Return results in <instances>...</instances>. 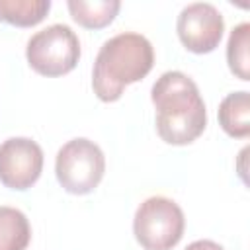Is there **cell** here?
<instances>
[{
  "label": "cell",
  "mask_w": 250,
  "mask_h": 250,
  "mask_svg": "<svg viewBox=\"0 0 250 250\" xmlns=\"http://www.w3.org/2000/svg\"><path fill=\"white\" fill-rule=\"evenodd\" d=\"M66 8L70 12V18L78 25L86 29H102L115 20V16L121 10V2L119 0H94V2L68 0Z\"/></svg>",
  "instance_id": "obj_9"
},
{
  "label": "cell",
  "mask_w": 250,
  "mask_h": 250,
  "mask_svg": "<svg viewBox=\"0 0 250 250\" xmlns=\"http://www.w3.org/2000/svg\"><path fill=\"white\" fill-rule=\"evenodd\" d=\"M221 129L232 139H246L250 135V94L236 90L227 94L217 109Z\"/></svg>",
  "instance_id": "obj_8"
},
{
  "label": "cell",
  "mask_w": 250,
  "mask_h": 250,
  "mask_svg": "<svg viewBox=\"0 0 250 250\" xmlns=\"http://www.w3.org/2000/svg\"><path fill=\"white\" fill-rule=\"evenodd\" d=\"M105 172V156L102 148L86 139L76 137L64 143L55 158V176L61 188L72 195L92 193Z\"/></svg>",
  "instance_id": "obj_4"
},
{
  "label": "cell",
  "mask_w": 250,
  "mask_h": 250,
  "mask_svg": "<svg viewBox=\"0 0 250 250\" xmlns=\"http://www.w3.org/2000/svg\"><path fill=\"white\" fill-rule=\"evenodd\" d=\"M227 62L230 72L242 82L250 80V23L242 21L232 27L227 41Z\"/></svg>",
  "instance_id": "obj_12"
},
{
  "label": "cell",
  "mask_w": 250,
  "mask_h": 250,
  "mask_svg": "<svg viewBox=\"0 0 250 250\" xmlns=\"http://www.w3.org/2000/svg\"><path fill=\"white\" fill-rule=\"evenodd\" d=\"M186 250H225V248L219 242H215V240L201 238V240H193L191 244H188Z\"/></svg>",
  "instance_id": "obj_13"
},
{
  "label": "cell",
  "mask_w": 250,
  "mask_h": 250,
  "mask_svg": "<svg viewBox=\"0 0 250 250\" xmlns=\"http://www.w3.org/2000/svg\"><path fill=\"white\" fill-rule=\"evenodd\" d=\"M43 172V150L27 137H10L0 145V184L14 191L29 189Z\"/></svg>",
  "instance_id": "obj_7"
},
{
  "label": "cell",
  "mask_w": 250,
  "mask_h": 250,
  "mask_svg": "<svg viewBox=\"0 0 250 250\" xmlns=\"http://www.w3.org/2000/svg\"><path fill=\"white\" fill-rule=\"evenodd\" d=\"M176 31L189 53L207 55L219 47L225 33V20L213 4L193 2L184 6L178 14Z\"/></svg>",
  "instance_id": "obj_6"
},
{
  "label": "cell",
  "mask_w": 250,
  "mask_h": 250,
  "mask_svg": "<svg viewBox=\"0 0 250 250\" xmlns=\"http://www.w3.org/2000/svg\"><path fill=\"white\" fill-rule=\"evenodd\" d=\"M184 230V211L170 197H146L135 211L133 234L145 250H172L182 240Z\"/></svg>",
  "instance_id": "obj_3"
},
{
  "label": "cell",
  "mask_w": 250,
  "mask_h": 250,
  "mask_svg": "<svg viewBox=\"0 0 250 250\" xmlns=\"http://www.w3.org/2000/svg\"><path fill=\"white\" fill-rule=\"evenodd\" d=\"M154 66L152 43L133 31H123L100 47L92 68V90L98 100L117 102L129 84L143 80Z\"/></svg>",
  "instance_id": "obj_2"
},
{
  "label": "cell",
  "mask_w": 250,
  "mask_h": 250,
  "mask_svg": "<svg viewBox=\"0 0 250 250\" xmlns=\"http://www.w3.org/2000/svg\"><path fill=\"white\" fill-rule=\"evenodd\" d=\"M156 133L174 146L193 143L207 127V109L197 84L180 70H168L150 88Z\"/></svg>",
  "instance_id": "obj_1"
},
{
  "label": "cell",
  "mask_w": 250,
  "mask_h": 250,
  "mask_svg": "<svg viewBox=\"0 0 250 250\" xmlns=\"http://www.w3.org/2000/svg\"><path fill=\"white\" fill-rule=\"evenodd\" d=\"M31 242V225L16 207H0V250H25Z\"/></svg>",
  "instance_id": "obj_10"
},
{
  "label": "cell",
  "mask_w": 250,
  "mask_h": 250,
  "mask_svg": "<svg viewBox=\"0 0 250 250\" xmlns=\"http://www.w3.org/2000/svg\"><path fill=\"white\" fill-rule=\"evenodd\" d=\"M51 0H0V21L16 27H33L45 20Z\"/></svg>",
  "instance_id": "obj_11"
},
{
  "label": "cell",
  "mask_w": 250,
  "mask_h": 250,
  "mask_svg": "<svg viewBox=\"0 0 250 250\" xmlns=\"http://www.w3.org/2000/svg\"><path fill=\"white\" fill-rule=\"evenodd\" d=\"M25 59L41 76L57 78L68 74L80 61L78 35L64 23L47 25L29 37Z\"/></svg>",
  "instance_id": "obj_5"
}]
</instances>
